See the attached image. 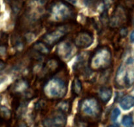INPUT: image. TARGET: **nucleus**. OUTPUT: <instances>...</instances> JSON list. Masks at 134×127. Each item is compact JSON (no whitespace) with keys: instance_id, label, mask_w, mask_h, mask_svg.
Here are the masks:
<instances>
[{"instance_id":"aec40b11","label":"nucleus","mask_w":134,"mask_h":127,"mask_svg":"<svg viewBox=\"0 0 134 127\" xmlns=\"http://www.w3.org/2000/svg\"><path fill=\"white\" fill-rule=\"evenodd\" d=\"M7 79V77L5 75H0V85H1V84L3 83L4 82H5V81Z\"/></svg>"},{"instance_id":"f3484780","label":"nucleus","mask_w":134,"mask_h":127,"mask_svg":"<svg viewBox=\"0 0 134 127\" xmlns=\"http://www.w3.org/2000/svg\"><path fill=\"white\" fill-rule=\"evenodd\" d=\"M0 110H1V112L2 113V114L5 117H10V111H9V109L7 108L6 107H5V106H1V107H0Z\"/></svg>"},{"instance_id":"ddd939ff","label":"nucleus","mask_w":134,"mask_h":127,"mask_svg":"<svg viewBox=\"0 0 134 127\" xmlns=\"http://www.w3.org/2000/svg\"><path fill=\"white\" fill-rule=\"evenodd\" d=\"M28 88V83L26 81L24 80H20L18 81L14 85V90L18 93L23 92L26 91Z\"/></svg>"},{"instance_id":"20e7f679","label":"nucleus","mask_w":134,"mask_h":127,"mask_svg":"<svg viewBox=\"0 0 134 127\" xmlns=\"http://www.w3.org/2000/svg\"><path fill=\"white\" fill-rule=\"evenodd\" d=\"M81 107L85 114L92 117L98 116L102 111L99 102L94 98H89L84 100L81 103Z\"/></svg>"},{"instance_id":"9b49d317","label":"nucleus","mask_w":134,"mask_h":127,"mask_svg":"<svg viewBox=\"0 0 134 127\" xmlns=\"http://www.w3.org/2000/svg\"><path fill=\"white\" fill-rule=\"evenodd\" d=\"M34 48L41 54H47L51 51L50 47L44 42L38 41L34 45Z\"/></svg>"},{"instance_id":"2eb2a0df","label":"nucleus","mask_w":134,"mask_h":127,"mask_svg":"<svg viewBox=\"0 0 134 127\" xmlns=\"http://www.w3.org/2000/svg\"><path fill=\"white\" fill-rule=\"evenodd\" d=\"M122 123L125 126H130L133 124V119L132 117L129 115H124L122 120Z\"/></svg>"},{"instance_id":"4468645a","label":"nucleus","mask_w":134,"mask_h":127,"mask_svg":"<svg viewBox=\"0 0 134 127\" xmlns=\"http://www.w3.org/2000/svg\"><path fill=\"white\" fill-rule=\"evenodd\" d=\"M58 107L60 111L64 113H65L70 111L71 105L69 102L65 101V102H60L58 104Z\"/></svg>"},{"instance_id":"7ed1b4c3","label":"nucleus","mask_w":134,"mask_h":127,"mask_svg":"<svg viewBox=\"0 0 134 127\" xmlns=\"http://www.w3.org/2000/svg\"><path fill=\"white\" fill-rule=\"evenodd\" d=\"M68 29L65 27H59L51 32L44 34L42 39L44 43L51 47V46L54 45L56 43L62 41L64 37L68 34Z\"/></svg>"},{"instance_id":"393cba45","label":"nucleus","mask_w":134,"mask_h":127,"mask_svg":"<svg viewBox=\"0 0 134 127\" xmlns=\"http://www.w3.org/2000/svg\"><path fill=\"white\" fill-rule=\"evenodd\" d=\"M107 127H119V126L116 125V124H112V125H109Z\"/></svg>"},{"instance_id":"5701e85b","label":"nucleus","mask_w":134,"mask_h":127,"mask_svg":"<svg viewBox=\"0 0 134 127\" xmlns=\"http://www.w3.org/2000/svg\"><path fill=\"white\" fill-rule=\"evenodd\" d=\"M130 41L132 43H134V30L130 34Z\"/></svg>"},{"instance_id":"1a4fd4ad","label":"nucleus","mask_w":134,"mask_h":127,"mask_svg":"<svg viewBox=\"0 0 134 127\" xmlns=\"http://www.w3.org/2000/svg\"><path fill=\"white\" fill-rule=\"evenodd\" d=\"M113 90L111 87L109 86H102L99 89L98 95L101 100L105 103H107L109 102L112 97Z\"/></svg>"},{"instance_id":"dca6fc26","label":"nucleus","mask_w":134,"mask_h":127,"mask_svg":"<svg viewBox=\"0 0 134 127\" xmlns=\"http://www.w3.org/2000/svg\"><path fill=\"white\" fill-rule=\"evenodd\" d=\"M120 115V110L118 107L114 109L111 115V119L113 122H115Z\"/></svg>"},{"instance_id":"6e6552de","label":"nucleus","mask_w":134,"mask_h":127,"mask_svg":"<svg viewBox=\"0 0 134 127\" xmlns=\"http://www.w3.org/2000/svg\"><path fill=\"white\" fill-rule=\"evenodd\" d=\"M73 47L69 42H60L57 48V54L61 58L68 60L71 56Z\"/></svg>"},{"instance_id":"4be33fe9","label":"nucleus","mask_w":134,"mask_h":127,"mask_svg":"<svg viewBox=\"0 0 134 127\" xmlns=\"http://www.w3.org/2000/svg\"><path fill=\"white\" fill-rule=\"evenodd\" d=\"M5 66V64L4 63V62L2 61L1 60H0V71H1L3 69H4Z\"/></svg>"},{"instance_id":"412c9836","label":"nucleus","mask_w":134,"mask_h":127,"mask_svg":"<svg viewBox=\"0 0 134 127\" xmlns=\"http://www.w3.org/2000/svg\"><path fill=\"white\" fill-rule=\"evenodd\" d=\"M65 1H67V2L69 3L72 5H76L78 2V0H65Z\"/></svg>"},{"instance_id":"f03ea898","label":"nucleus","mask_w":134,"mask_h":127,"mask_svg":"<svg viewBox=\"0 0 134 127\" xmlns=\"http://www.w3.org/2000/svg\"><path fill=\"white\" fill-rule=\"evenodd\" d=\"M68 85L62 79L52 78L46 82L44 86V92L47 97L54 99H60L66 95Z\"/></svg>"},{"instance_id":"6ab92c4d","label":"nucleus","mask_w":134,"mask_h":127,"mask_svg":"<svg viewBox=\"0 0 134 127\" xmlns=\"http://www.w3.org/2000/svg\"><path fill=\"white\" fill-rule=\"evenodd\" d=\"M95 2V0H85V3L87 6H92Z\"/></svg>"},{"instance_id":"0eeeda50","label":"nucleus","mask_w":134,"mask_h":127,"mask_svg":"<svg viewBox=\"0 0 134 127\" xmlns=\"http://www.w3.org/2000/svg\"><path fill=\"white\" fill-rule=\"evenodd\" d=\"M67 118L65 113H60L53 115L51 117H47L43 121L44 127H65Z\"/></svg>"},{"instance_id":"a211bd4d","label":"nucleus","mask_w":134,"mask_h":127,"mask_svg":"<svg viewBox=\"0 0 134 127\" xmlns=\"http://www.w3.org/2000/svg\"><path fill=\"white\" fill-rule=\"evenodd\" d=\"M103 3H104V5L106 7H109L110 5L112 4L113 0H103Z\"/></svg>"},{"instance_id":"f257e3e1","label":"nucleus","mask_w":134,"mask_h":127,"mask_svg":"<svg viewBox=\"0 0 134 127\" xmlns=\"http://www.w3.org/2000/svg\"><path fill=\"white\" fill-rule=\"evenodd\" d=\"M111 63V52L108 47L98 48L90 57V67L95 70H104Z\"/></svg>"},{"instance_id":"9d476101","label":"nucleus","mask_w":134,"mask_h":127,"mask_svg":"<svg viewBox=\"0 0 134 127\" xmlns=\"http://www.w3.org/2000/svg\"><path fill=\"white\" fill-rule=\"evenodd\" d=\"M120 106L124 110H128L134 106V97L132 96H126L121 100Z\"/></svg>"},{"instance_id":"39448f33","label":"nucleus","mask_w":134,"mask_h":127,"mask_svg":"<svg viewBox=\"0 0 134 127\" xmlns=\"http://www.w3.org/2000/svg\"><path fill=\"white\" fill-rule=\"evenodd\" d=\"M51 15L55 20L64 21L71 16L72 11L65 4L58 3L52 7Z\"/></svg>"},{"instance_id":"f8f14e48","label":"nucleus","mask_w":134,"mask_h":127,"mask_svg":"<svg viewBox=\"0 0 134 127\" xmlns=\"http://www.w3.org/2000/svg\"><path fill=\"white\" fill-rule=\"evenodd\" d=\"M82 82L80 81L78 77H75L72 82V91L73 93L76 96H78L82 92Z\"/></svg>"},{"instance_id":"423d86ee","label":"nucleus","mask_w":134,"mask_h":127,"mask_svg":"<svg viewBox=\"0 0 134 127\" xmlns=\"http://www.w3.org/2000/svg\"><path fill=\"white\" fill-rule=\"evenodd\" d=\"M94 42V36L88 31H81L77 35L74 39L76 47L79 48H86L90 47Z\"/></svg>"},{"instance_id":"b1692460","label":"nucleus","mask_w":134,"mask_h":127,"mask_svg":"<svg viewBox=\"0 0 134 127\" xmlns=\"http://www.w3.org/2000/svg\"><path fill=\"white\" fill-rule=\"evenodd\" d=\"M18 127H27V126L26 125L25 123H22V124H20L19 125V126Z\"/></svg>"}]
</instances>
